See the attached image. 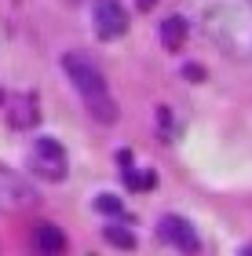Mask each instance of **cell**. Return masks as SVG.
Instances as JSON below:
<instances>
[{
  "label": "cell",
  "instance_id": "obj_1",
  "mask_svg": "<svg viewBox=\"0 0 252 256\" xmlns=\"http://www.w3.org/2000/svg\"><path fill=\"white\" fill-rule=\"evenodd\" d=\"M183 18L227 59L252 62V0H183Z\"/></svg>",
  "mask_w": 252,
  "mask_h": 256
},
{
  "label": "cell",
  "instance_id": "obj_12",
  "mask_svg": "<svg viewBox=\"0 0 252 256\" xmlns=\"http://www.w3.org/2000/svg\"><path fill=\"white\" fill-rule=\"evenodd\" d=\"M135 4H139V11H150V8L157 4V0H135Z\"/></svg>",
  "mask_w": 252,
  "mask_h": 256
},
{
  "label": "cell",
  "instance_id": "obj_7",
  "mask_svg": "<svg viewBox=\"0 0 252 256\" xmlns=\"http://www.w3.org/2000/svg\"><path fill=\"white\" fill-rule=\"evenodd\" d=\"M7 118H11V124H15V128H33V124H37V118H40V114H37V99H33V96H15V99H7Z\"/></svg>",
  "mask_w": 252,
  "mask_h": 256
},
{
  "label": "cell",
  "instance_id": "obj_8",
  "mask_svg": "<svg viewBox=\"0 0 252 256\" xmlns=\"http://www.w3.org/2000/svg\"><path fill=\"white\" fill-rule=\"evenodd\" d=\"M187 33H190V22L183 18V15H168L161 22V44L168 52H179L183 44H187Z\"/></svg>",
  "mask_w": 252,
  "mask_h": 256
},
{
  "label": "cell",
  "instance_id": "obj_11",
  "mask_svg": "<svg viewBox=\"0 0 252 256\" xmlns=\"http://www.w3.org/2000/svg\"><path fill=\"white\" fill-rule=\"evenodd\" d=\"M95 208H99V212L124 216V202H121V198H113V194H99V198H95Z\"/></svg>",
  "mask_w": 252,
  "mask_h": 256
},
{
  "label": "cell",
  "instance_id": "obj_2",
  "mask_svg": "<svg viewBox=\"0 0 252 256\" xmlns=\"http://www.w3.org/2000/svg\"><path fill=\"white\" fill-rule=\"evenodd\" d=\"M62 70H66V77H70L73 92L81 96L88 118H95L99 124H113L117 121V102H113V96H110L106 74H102V66L91 59V55L66 52L62 55Z\"/></svg>",
  "mask_w": 252,
  "mask_h": 256
},
{
  "label": "cell",
  "instance_id": "obj_3",
  "mask_svg": "<svg viewBox=\"0 0 252 256\" xmlns=\"http://www.w3.org/2000/svg\"><path fill=\"white\" fill-rule=\"evenodd\" d=\"M26 165L37 180L44 183H62L66 176H70V154H66V146L59 143V139L51 136H37L26 154Z\"/></svg>",
  "mask_w": 252,
  "mask_h": 256
},
{
  "label": "cell",
  "instance_id": "obj_4",
  "mask_svg": "<svg viewBox=\"0 0 252 256\" xmlns=\"http://www.w3.org/2000/svg\"><path fill=\"white\" fill-rule=\"evenodd\" d=\"M29 205H37V190L29 187V180L0 165V212H22Z\"/></svg>",
  "mask_w": 252,
  "mask_h": 256
},
{
  "label": "cell",
  "instance_id": "obj_10",
  "mask_svg": "<svg viewBox=\"0 0 252 256\" xmlns=\"http://www.w3.org/2000/svg\"><path fill=\"white\" fill-rule=\"evenodd\" d=\"M106 242H110V246H121V249H135V234L124 230V227H117V224L106 227Z\"/></svg>",
  "mask_w": 252,
  "mask_h": 256
},
{
  "label": "cell",
  "instance_id": "obj_5",
  "mask_svg": "<svg viewBox=\"0 0 252 256\" xmlns=\"http://www.w3.org/2000/svg\"><path fill=\"white\" fill-rule=\"evenodd\" d=\"M91 26L102 40H117L128 30V15H124L121 0H91Z\"/></svg>",
  "mask_w": 252,
  "mask_h": 256
},
{
  "label": "cell",
  "instance_id": "obj_6",
  "mask_svg": "<svg viewBox=\"0 0 252 256\" xmlns=\"http://www.w3.org/2000/svg\"><path fill=\"white\" fill-rule=\"evenodd\" d=\"M161 238L168 242L172 249H179V252H201V238H198V230L190 227V220H183V216H161Z\"/></svg>",
  "mask_w": 252,
  "mask_h": 256
},
{
  "label": "cell",
  "instance_id": "obj_9",
  "mask_svg": "<svg viewBox=\"0 0 252 256\" xmlns=\"http://www.w3.org/2000/svg\"><path fill=\"white\" fill-rule=\"evenodd\" d=\"M33 246H37L40 252H62L66 249V234L55 224H40L37 234H33Z\"/></svg>",
  "mask_w": 252,
  "mask_h": 256
}]
</instances>
